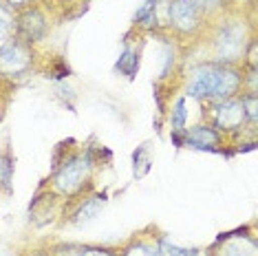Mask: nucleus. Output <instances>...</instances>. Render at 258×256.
Masks as SVG:
<instances>
[{
    "instance_id": "nucleus-14",
    "label": "nucleus",
    "mask_w": 258,
    "mask_h": 256,
    "mask_svg": "<svg viewBox=\"0 0 258 256\" xmlns=\"http://www.w3.org/2000/svg\"><path fill=\"white\" fill-rule=\"evenodd\" d=\"M16 36V11L0 3V49Z\"/></svg>"
},
{
    "instance_id": "nucleus-16",
    "label": "nucleus",
    "mask_w": 258,
    "mask_h": 256,
    "mask_svg": "<svg viewBox=\"0 0 258 256\" xmlns=\"http://www.w3.org/2000/svg\"><path fill=\"white\" fill-rule=\"evenodd\" d=\"M185 121H187V106H185V95L179 97L172 106V113H170V131L172 133H183L185 131Z\"/></svg>"
},
{
    "instance_id": "nucleus-6",
    "label": "nucleus",
    "mask_w": 258,
    "mask_h": 256,
    "mask_svg": "<svg viewBox=\"0 0 258 256\" xmlns=\"http://www.w3.org/2000/svg\"><path fill=\"white\" fill-rule=\"evenodd\" d=\"M168 22L177 36H197L208 27V16L201 11L197 0H170Z\"/></svg>"
},
{
    "instance_id": "nucleus-15",
    "label": "nucleus",
    "mask_w": 258,
    "mask_h": 256,
    "mask_svg": "<svg viewBox=\"0 0 258 256\" xmlns=\"http://www.w3.org/2000/svg\"><path fill=\"white\" fill-rule=\"evenodd\" d=\"M137 69H139V53H137V49H131V46L126 44L124 53H121L119 62H117V71H121L126 78H135Z\"/></svg>"
},
{
    "instance_id": "nucleus-17",
    "label": "nucleus",
    "mask_w": 258,
    "mask_h": 256,
    "mask_svg": "<svg viewBox=\"0 0 258 256\" xmlns=\"http://www.w3.org/2000/svg\"><path fill=\"white\" fill-rule=\"evenodd\" d=\"M11 177H14V155L9 148H5L0 153V185L5 188V192H9Z\"/></svg>"
},
{
    "instance_id": "nucleus-5",
    "label": "nucleus",
    "mask_w": 258,
    "mask_h": 256,
    "mask_svg": "<svg viewBox=\"0 0 258 256\" xmlns=\"http://www.w3.org/2000/svg\"><path fill=\"white\" fill-rule=\"evenodd\" d=\"M33 62H36L33 46L20 40L18 36H14L0 49V78L7 80V82L25 78L31 73Z\"/></svg>"
},
{
    "instance_id": "nucleus-10",
    "label": "nucleus",
    "mask_w": 258,
    "mask_h": 256,
    "mask_svg": "<svg viewBox=\"0 0 258 256\" xmlns=\"http://www.w3.org/2000/svg\"><path fill=\"white\" fill-rule=\"evenodd\" d=\"M106 206V195H89V197H82L75 212L71 214V223L73 225H82V223H89L102 212V208Z\"/></svg>"
},
{
    "instance_id": "nucleus-9",
    "label": "nucleus",
    "mask_w": 258,
    "mask_h": 256,
    "mask_svg": "<svg viewBox=\"0 0 258 256\" xmlns=\"http://www.w3.org/2000/svg\"><path fill=\"white\" fill-rule=\"evenodd\" d=\"M216 256H258L254 234H223L214 245Z\"/></svg>"
},
{
    "instance_id": "nucleus-20",
    "label": "nucleus",
    "mask_w": 258,
    "mask_h": 256,
    "mask_svg": "<svg viewBox=\"0 0 258 256\" xmlns=\"http://www.w3.org/2000/svg\"><path fill=\"white\" fill-rule=\"evenodd\" d=\"M11 86V82H7V80H3L0 78V121H3V117H5V110H7V89Z\"/></svg>"
},
{
    "instance_id": "nucleus-1",
    "label": "nucleus",
    "mask_w": 258,
    "mask_h": 256,
    "mask_svg": "<svg viewBox=\"0 0 258 256\" xmlns=\"http://www.w3.org/2000/svg\"><path fill=\"white\" fill-rule=\"evenodd\" d=\"M245 67H230L219 62H199L185 75V97L201 102H221L243 93Z\"/></svg>"
},
{
    "instance_id": "nucleus-21",
    "label": "nucleus",
    "mask_w": 258,
    "mask_h": 256,
    "mask_svg": "<svg viewBox=\"0 0 258 256\" xmlns=\"http://www.w3.org/2000/svg\"><path fill=\"white\" fill-rule=\"evenodd\" d=\"M5 5L11 9V11H20V9H25L31 5V0H3Z\"/></svg>"
},
{
    "instance_id": "nucleus-22",
    "label": "nucleus",
    "mask_w": 258,
    "mask_h": 256,
    "mask_svg": "<svg viewBox=\"0 0 258 256\" xmlns=\"http://www.w3.org/2000/svg\"><path fill=\"white\" fill-rule=\"evenodd\" d=\"M170 142L174 144V148H183V133H172L170 131Z\"/></svg>"
},
{
    "instance_id": "nucleus-24",
    "label": "nucleus",
    "mask_w": 258,
    "mask_h": 256,
    "mask_svg": "<svg viewBox=\"0 0 258 256\" xmlns=\"http://www.w3.org/2000/svg\"><path fill=\"white\" fill-rule=\"evenodd\" d=\"M0 3H3V0H0Z\"/></svg>"
},
{
    "instance_id": "nucleus-12",
    "label": "nucleus",
    "mask_w": 258,
    "mask_h": 256,
    "mask_svg": "<svg viewBox=\"0 0 258 256\" xmlns=\"http://www.w3.org/2000/svg\"><path fill=\"white\" fill-rule=\"evenodd\" d=\"M159 249L163 256H216L214 247H185L170 241L166 234H159Z\"/></svg>"
},
{
    "instance_id": "nucleus-23",
    "label": "nucleus",
    "mask_w": 258,
    "mask_h": 256,
    "mask_svg": "<svg viewBox=\"0 0 258 256\" xmlns=\"http://www.w3.org/2000/svg\"><path fill=\"white\" fill-rule=\"evenodd\" d=\"M0 256H18V252H14V249H7V247H0Z\"/></svg>"
},
{
    "instance_id": "nucleus-4",
    "label": "nucleus",
    "mask_w": 258,
    "mask_h": 256,
    "mask_svg": "<svg viewBox=\"0 0 258 256\" xmlns=\"http://www.w3.org/2000/svg\"><path fill=\"white\" fill-rule=\"evenodd\" d=\"M208 110H205V119L210 126H214L223 137H232V135H240V133L247 128L249 119L245 113L243 100L238 97H230V100H221V102H205ZM254 126V124H249Z\"/></svg>"
},
{
    "instance_id": "nucleus-8",
    "label": "nucleus",
    "mask_w": 258,
    "mask_h": 256,
    "mask_svg": "<svg viewBox=\"0 0 258 256\" xmlns=\"http://www.w3.org/2000/svg\"><path fill=\"white\" fill-rule=\"evenodd\" d=\"M225 137L210 124H197L183 131V148L205 150V153H225Z\"/></svg>"
},
{
    "instance_id": "nucleus-11",
    "label": "nucleus",
    "mask_w": 258,
    "mask_h": 256,
    "mask_svg": "<svg viewBox=\"0 0 258 256\" xmlns=\"http://www.w3.org/2000/svg\"><path fill=\"white\" fill-rule=\"evenodd\" d=\"M119 256H163L159 249V234L144 236V234H135L131 241L121 247V252H117Z\"/></svg>"
},
{
    "instance_id": "nucleus-18",
    "label": "nucleus",
    "mask_w": 258,
    "mask_h": 256,
    "mask_svg": "<svg viewBox=\"0 0 258 256\" xmlns=\"http://www.w3.org/2000/svg\"><path fill=\"white\" fill-rule=\"evenodd\" d=\"M133 161H135V168H133L135 177H137V179L146 177L148 170H150V155H148V150H146L144 146L137 148V150H135V155H133Z\"/></svg>"
},
{
    "instance_id": "nucleus-13",
    "label": "nucleus",
    "mask_w": 258,
    "mask_h": 256,
    "mask_svg": "<svg viewBox=\"0 0 258 256\" xmlns=\"http://www.w3.org/2000/svg\"><path fill=\"white\" fill-rule=\"evenodd\" d=\"M53 256H119V254L108 247H97V245H69L55 249Z\"/></svg>"
},
{
    "instance_id": "nucleus-2",
    "label": "nucleus",
    "mask_w": 258,
    "mask_h": 256,
    "mask_svg": "<svg viewBox=\"0 0 258 256\" xmlns=\"http://www.w3.org/2000/svg\"><path fill=\"white\" fill-rule=\"evenodd\" d=\"M254 25L245 20V16L221 14L212 27V62L243 67L247 64V51L254 44Z\"/></svg>"
},
{
    "instance_id": "nucleus-7",
    "label": "nucleus",
    "mask_w": 258,
    "mask_h": 256,
    "mask_svg": "<svg viewBox=\"0 0 258 256\" xmlns=\"http://www.w3.org/2000/svg\"><path fill=\"white\" fill-rule=\"evenodd\" d=\"M49 33V20H46L44 11L38 5H29V7L16 11V36L25 40L27 44H36L46 38Z\"/></svg>"
},
{
    "instance_id": "nucleus-3",
    "label": "nucleus",
    "mask_w": 258,
    "mask_h": 256,
    "mask_svg": "<svg viewBox=\"0 0 258 256\" xmlns=\"http://www.w3.org/2000/svg\"><path fill=\"white\" fill-rule=\"evenodd\" d=\"M95 155L91 148L80 150V153L67 155L62 164L53 168V174L49 179V192L53 197H67V199H75L82 197L84 190L93 181V172H95Z\"/></svg>"
},
{
    "instance_id": "nucleus-19",
    "label": "nucleus",
    "mask_w": 258,
    "mask_h": 256,
    "mask_svg": "<svg viewBox=\"0 0 258 256\" xmlns=\"http://www.w3.org/2000/svg\"><path fill=\"white\" fill-rule=\"evenodd\" d=\"M197 5L201 7V11L208 16V20H210V18H216V16L225 14L230 0H197Z\"/></svg>"
}]
</instances>
